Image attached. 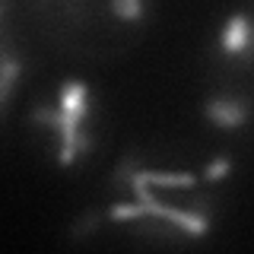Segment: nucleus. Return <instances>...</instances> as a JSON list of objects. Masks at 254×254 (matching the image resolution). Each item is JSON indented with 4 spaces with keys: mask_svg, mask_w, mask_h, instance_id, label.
Instances as JSON below:
<instances>
[{
    "mask_svg": "<svg viewBox=\"0 0 254 254\" xmlns=\"http://www.w3.org/2000/svg\"><path fill=\"white\" fill-rule=\"evenodd\" d=\"M229 172H232V159H229V156H216L203 169V181H206V185H216V181L229 178Z\"/></svg>",
    "mask_w": 254,
    "mask_h": 254,
    "instance_id": "7",
    "label": "nucleus"
},
{
    "mask_svg": "<svg viewBox=\"0 0 254 254\" xmlns=\"http://www.w3.org/2000/svg\"><path fill=\"white\" fill-rule=\"evenodd\" d=\"M140 169V159H137V153H127V156H121V162H118V169H115V185H124L127 178H130L133 172Z\"/></svg>",
    "mask_w": 254,
    "mask_h": 254,
    "instance_id": "9",
    "label": "nucleus"
},
{
    "mask_svg": "<svg viewBox=\"0 0 254 254\" xmlns=\"http://www.w3.org/2000/svg\"><path fill=\"white\" fill-rule=\"evenodd\" d=\"M137 178H143L149 188H194L197 181V175H190V172H156V169H137L133 172Z\"/></svg>",
    "mask_w": 254,
    "mask_h": 254,
    "instance_id": "4",
    "label": "nucleus"
},
{
    "mask_svg": "<svg viewBox=\"0 0 254 254\" xmlns=\"http://www.w3.org/2000/svg\"><path fill=\"white\" fill-rule=\"evenodd\" d=\"M22 64L13 58V54H3L0 58V105H10V95H13V86H16V76H19Z\"/></svg>",
    "mask_w": 254,
    "mask_h": 254,
    "instance_id": "5",
    "label": "nucleus"
},
{
    "mask_svg": "<svg viewBox=\"0 0 254 254\" xmlns=\"http://www.w3.org/2000/svg\"><path fill=\"white\" fill-rule=\"evenodd\" d=\"M222 51L229 54V58H238L242 54L245 61L254 58V26L251 19L245 13H235L226 19V26H222V38H219Z\"/></svg>",
    "mask_w": 254,
    "mask_h": 254,
    "instance_id": "2",
    "label": "nucleus"
},
{
    "mask_svg": "<svg viewBox=\"0 0 254 254\" xmlns=\"http://www.w3.org/2000/svg\"><path fill=\"white\" fill-rule=\"evenodd\" d=\"M89 111V102H86V83L79 79H70L64 83L61 89V108H45L38 105L32 111V121L35 124H45V127H54L61 137V149H58V162L67 169V165L76 162V140H79V130H83V118Z\"/></svg>",
    "mask_w": 254,
    "mask_h": 254,
    "instance_id": "1",
    "label": "nucleus"
},
{
    "mask_svg": "<svg viewBox=\"0 0 254 254\" xmlns=\"http://www.w3.org/2000/svg\"><path fill=\"white\" fill-rule=\"evenodd\" d=\"M206 118L213 124H219L222 130H238L245 121H248V105L242 99H229V95H219V99H210L203 105Z\"/></svg>",
    "mask_w": 254,
    "mask_h": 254,
    "instance_id": "3",
    "label": "nucleus"
},
{
    "mask_svg": "<svg viewBox=\"0 0 254 254\" xmlns=\"http://www.w3.org/2000/svg\"><path fill=\"white\" fill-rule=\"evenodd\" d=\"M95 229H102V213H99V210H89V213H83V216L73 222L70 235H73L76 242H79V238H89Z\"/></svg>",
    "mask_w": 254,
    "mask_h": 254,
    "instance_id": "6",
    "label": "nucleus"
},
{
    "mask_svg": "<svg viewBox=\"0 0 254 254\" xmlns=\"http://www.w3.org/2000/svg\"><path fill=\"white\" fill-rule=\"evenodd\" d=\"M111 13H115L118 19L137 22L143 16V3H140V0H111Z\"/></svg>",
    "mask_w": 254,
    "mask_h": 254,
    "instance_id": "8",
    "label": "nucleus"
}]
</instances>
